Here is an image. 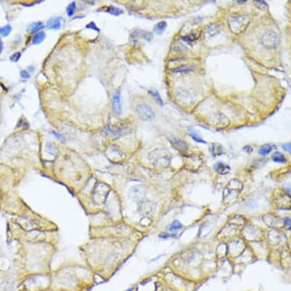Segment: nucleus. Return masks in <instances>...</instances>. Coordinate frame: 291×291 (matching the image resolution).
<instances>
[{
  "label": "nucleus",
  "mask_w": 291,
  "mask_h": 291,
  "mask_svg": "<svg viewBox=\"0 0 291 291\" xmlns=\"http://www.w3.org/2000/svg\"><path fill=\"white\" fill-rule=\"evenodd\" d=\"M250 22V17L248 15H233L228 19V25L230 31L235 35L242 33Z\"/></svg>",
  "instance_id": "obj_1"
},
{
  "label": "nucleus",
  "mask_w": 291,
  "mask_h": 291,
  "mask_svg": "<svg viewBox=\"0 0 291 291\" xmlns=\"http://www.w3.org/2000/svg\"><path fill=\"white\" fill-rule=\"evenodd\" d=\"M172 155L166 149H156L151 152L149 155L150 162L157 167L166 168L169 166Z\"/></svg>",
  "instance_id": "obj_2"
},
{
  "label": "nucleus",
  "mask_w": 291,
  "mask_h": 291,
  "mask_svg": "<svg viewBox=\"0 0 291 291\" xmlns=\"http://www.w3.org/2000/svg\"><path fill=\"white\" fill-rule=\"evenodd\" d=\"M280 42V37L274 31H268L261 37V44L268 49L277 47Z\"/></svg>",
  "instance_id": "obj_3"
},
{
  "label": "nucleus",
  "mask_w": 291,
  "mask_h": 291,
  "mask_svg": "<svg viewBox=\"0 0 291 291\" xmlns=\"http://www.w3.org/2000/svg\"><path fill=\"white\" fill-rule=\"evenodd\" d=\"M136 112L139 119L142 121H149L155 117V113L152 108L145 103L139 104L136 108Z\"/></svg>",
  "instance_id": "obj_4"
},
{
  "label": "nucleus",
  "mask_w": 291,
  "mask_h": 291,
  "mask_svg": "<svg viewBox=\"0 0 291 291\" xmlns=\"http://www.w3.org/2000/svg\"><path fill=\"white\" fill-rule=\"evenodd\" d=\"M169 140L170 141L174 147L178 150L181 151V152H186L188 150V144L183 139L176 136H171L169 137Z\"/></svg>",
  "instance_id": "obj_5"
},
{
  "label": "nucleus",
  "mask_w": 291,
  "mask_h": 291,
  "mask_svg": "<svg viewBox=\"0 0 291 291\" xmlns=\"http://www.w3.org/2000/svg\"><path fill=\"white\" fill-rule=\"evenodd\" d=\"M121 91L117 90L114 92L112 96V108L113 111L116 114L120 115L122 111V107H121Z\"/></svg>",
  "instance_id": "obj_6"
},
{
  "label": "nucleus",
  "mask_w": 291,
  "mask_h": 291,
  "mask_svg": "<svg viewBox=\"0 0 291 291\" xmlns=\"http://www.w3.org/2000/svg\"><path fill=\"white\" fill-rule=\"evenodd\" d=\"M221 28L216 24H210L205 28V36L207 38H212L220 33Z\"/></svg>",
  "instance_id": "obj_7"
},
{
  "label": "nucleus",
  "mask_w": 291,
  "mask_h": 291,
  "mask_svg": "<svg viewBox=\"0 0 291 291\" xmlns=\"http://www.w3.org/2000/svg\"><path fill=\"white\" fill-rule=\"evenodd\" d=\"M130 38L133 39V41H137L138 38H143V39L146 40L148 41H150L153 38V35H152V33L148 32H145V31H139V30H136L135 32H133V33L131 34V36Z\"/></svg>",
  "instance_id": "obj_8"
},
{
  "label": "nucleus",
  "mask_w": 291,
  "mask_h": 291,
  "mask_svg": "<svg viewBox=\"0 0 291 291\" xmlns=\"http://www.w3.org/2000/svg\"><path fill=\"white\" fill-rule=\"evenodd\" d=\"M213 170L219 175H227L230 172V167L222 162H217L213 165Z\"/></svg>",
  "instance_id": "obj_9"
},
{
  "label": "nucleus",
  "mask_w": 291,
  "mask_h": 291,
  "mask_svg": "<svg viewBox=\"0 0 291 291\" xmlns=\"http://www.w3.org/2000/svg\"><path fill=\"white\" fill-rule=\"evenodd\" d=\"M145 190L142 187H133L130 191V197L133 200H136L137 199H142L145 195Z\"/></svg>",
  "instance_id": "obj_10"
},
{
  "label": "nucleus",
  "mask_w": 291,
  "mask_h": 291,
  "mask_svg": "<svg viewBox=\"0 0 291 291\" xmlns=\"http://www.w3.org/2000/svg\"><path fill=\"white\" fill-rule=\"evenodd\" d=\"M47 26L51 30H58L61 28V18L60 17H54L49 19Z\"/></svg>",
  "instance_id": "obj_11"
},
{
  "label": "nucleus",
  "mask_w": 291,
  "mask_h": 291,
  "mask_svg": "<svg viewBox=\"0 0 291 291\" xmlns=\"http://www.w3.org/2000/svg\"><path fill=\"white\" fill-rule=\"evenodd\" d=\"M210 152L214 157L224 154L223 147L219 143H212L210 146Z\"/></svg>",
  "instance_id": "obj_12"
},
{
  "label": "nucleus",
  "mask_w": 291,
  "mask_h": 291,
  "mask_svg": "<svg viewBox=\"0 0 291 291\" xmlns=\"http://www.w3.org/2000/svg\"><path fill=\"white\" fill-rule=\"evenodd\" d=\"M44 28V24L42 23V22H35V23H32L31 25H28V27L27 28V31L29 33H38V32L41 30H42L43 28Z\"/></svg>",
  "instance_id": "obj_13"
},
{
  "label": "nucleus",
  "mask_w": 291,
  "mask_h": 291,
  "mask_svg": "<svg viewBox=\"0 0 291 291\" xmlns=\"http://www.w3.org/2000/svg\"><path fill=\"white\" fill-rule=\"evenodd\" d=\"M167 28V23L166 22H160L155 25L154 27V32L156 34L159 35H162Z\"/></svg>",
  "instance_id": "obj_14"
},
{
  "label": "nucleus",
  "mask_w": 291,
  "mask_h": 291,
  "mask_svg": "<svg viewBox=\"0 0 291 291\" xmlns=\"http://www.w3.org/2000/svg\"><path fill=\"white\" fill-rule=\"evenodd\" d=\"M272 160L274 162L277 163H282V164H284L287 162L286 159L285 158L284 156L280 152H275L274 154L272 155Z\"/></svg>",
  "instance_id": "obj_15"
},
{
  "label": "nucleus",
  "mask_w": 291,
  "mask_h": 291,
  "mask_svg": "<svg viewBox=\"0 0 291 291\" xmlns=\"http://www.w3.org/2000/svg\"><path fill=\"white\" fill-rule=\"evenodd\" d=\"M104 9H105V12H106L109 13V14L114 16H119L120 15L123 14L122 10L117 8V7L115 6H113V5H110V6L106 7V8H105Z\"/></svg>",
  "instance_id": "obj_16"
},
{
  "label": "nucleus",
  "mask_w": 291,
  "mask_h": 291,
  "mask_svg": "<svg viewBox=\"0 0 291 291\" xmlns=\"http://www.w3.org/2000/svg\"><path fill=\"white\" fill-rule=\"evenodd\" d=\"M272 146L270 144H265V145L261 146L260 147L259 150H258V154L261 156H266L268 155L270 152L272 151Z\"/></svg>",
  "instance_id": "obj_17"
},
{
  "label": "nucleus",
  "mask_w": 291,
  "mask_h": 291,
  "mask_svg": "<svg viewBox=\"0 0 291 291\" xmlns=\"http://www.w3.org/2000/svg\"><path fill=\"white\" fill-rule=\"evenodd\" d=\"M149 92V94L150 95L152 96V98H153L154 100L156 101V102L158 105H163L162 99V98H161V96H160L159 93L158 92L156 91V90L150 89V90H149V92Z\"/></svg>",
  "instance_id": "obj_18"
},
{
  "label": "nucleus",
  "mask_w": 291,
  "mask_h": 291,
  "mask_svg": "<svg viewBox=\"0 0 291 291\" xmlns=\"http://www.w3.org/2000/svg\"><path fill=\"white\" fill-rule=\"evenodd\" d=\"M46 38V34L44 33V32H41L37 33L35 36L33 37V39H32V43L33 44H39L45 39Z\"/></svg>",
  "instance_id": "obj_19"
},
{
  "label": "nucleus",
  "mask_w": 291,
  "mask_h": 291,
  "mask_svg": "<svg viewBox=\"0 0 291 291\" xmlns=\"http://www.w3.org/2000/svg\"><path fill=\"white\" fill-rule=\"evenodd\" d=\"M199 38V35H197L196 32H192V33L189 34L188 35L182 37V40L185 42L187 43H192L195 41L197 38Z\"/></svg>",
  "instance_id": "obj_20"
},
{
  "label": "nucleus",
  "mask_w": 291,
  "mask_h": 291,
  "mask_svg": "<svg viewBox=\"0 0 291 291\" xmlns=\"http://www.w3.org/2000/svg\"><path fill=\"white\" fill-rule=\"evenodd\" d=\"M190 136L193 138V139L195 141H197V142H200V143H206V141L203 140V138L198 134L197 132H196L195 130H193L191 129V132H190Z\"/></svg>",
  "instance_id": "obj_21"
},
{
  "label": "nucleus",
  "mask_w": 291,
  "mask_h": 291,
  "mask_svg": "<svg viewBox=\"0 0 291 291\" xmlns=\"http://www.w3.org/2000/svg\"><path fill=\"white\" fill-rule=\"evenodd\" d=\"M254 4L258 9L261 11H267L268 9V5L265 1H254Z\"/></svg>",
  "instance_id": "obj_22"
},
{
  "label": "nucleus",
  "mask_w": 291,
  "mask_h": 291,
  "mask_svg": "<svg viewBox=\"0 0 291 291\" xmlns=\"http://www.w3.org/2000/svg\"><path fill=\"white\" fill-rule=\"evenodd\" d=\"M12 28L10 25H5V26L0 28V35L3 37H7L11 33Z\"/></svg>",
  "instance_id": "obj_23"
},
{
  "label": "nucleus",
  "mask_w": 291,
  "mask_h": 291,
  "mask_svg": "<svg viewBox=\"0 0 291 291\" xmlns=\"http://www.w3.org/2000/svg\"><path fill=\"white\" fill-rule=\"evenodd\" d=\"M182 228V223H181L179 221L175 220L173 222H172V225L169 227V231L172 232V231H176V230H179Z\"/></svg>",
  "instance_id": "obj_24"
},
{
  "label": "nucleus",
  "mask_w": 291,
  "mask_h": 291,
  "mask_svg": "<svg viewBox=\"0 0 291 291\" xmlns=\"http://www.w3.org/2000/svg\"><path fill=\"white\" fill-rule=\"evenodd\" d=\"M75 2H72L68 5L67 8H66V13H67L68 16L69 17H72L73 15L74 12H75Z\"/></svg>",
  "instance_id": "obj_25"
},
{
  "label": "nucleus",
  "mask_w": 291,
  "mask_h": 291,
  "mask_svg": "<svg viewBox=\"0 0 291 291\" xmlns=\"http://www.w3.org/2000/svg\"><path fill=\"white\" fill-rule=\"evenodd\" d=\"M193 69H194V67H192V66H182L179 68H177V69H175V71H176V72H190V71L193 70Z\"/></svg>",
  "instance_id": "obj_26"
},
{
  "label": "nucleus",
  "mask_w": 291,
  "mask_h": 291,
  "mask_svg": "<svg viewBox=\"0 0 291 291\" xmlns=\"http://www.w3.org/2000/svg\"><path fill=\"white\" fill-rule=\"evenodd\" d=\"M21 56H22V53H21L20 52H17V53H14V54L10 57V60L12 62H18L19 60V59L21 58Z\"/></svg>",
  "instance_id": "obj_27"
},
{
  "label": "nucleus",
  "mask_w": 291,
  "mask_h": 291,
  "mask_svg": "<svg viewBox=\"0 0 291 291\" xmlns=\"http://www.w3.org/2000/svg\"><path fill=\"white\" fill-rule=\"evenodd\" d=\"M85 28H88V29H93V30L96 31V32H100V30H99V28H98L97 26H96L95 23H94V22H90V23L89 24V25H86Z\"/></svg>",
  "instance_id": "obj_28"
},
{
  "label": "nucleus",
  "mask_w": 291,
  "mask_h": 291,
  "mask_svg": "<svg viewBox=\"0 0 291 291\" xmlns=\"http://www.w3.org/2000/svg\"><path fill=\"white\" fill-rule=\"evenodd\" d=\"M47 149H48V152H49V153L50 154H52V155H53V154L55 153V148H54V146H53V145H52L51 143H47Z\"/></svg>",
  "instance_id": "obj_29"
},
{
  "label": "nucleus",
  "mask_w": 291,
  "mask_h": 291,
  "mask_svg": "<svg viewBox=\"0 0 291 291\" xmlns=\"http://www.w3.org/2000/svg\"><path fill=\"white\" fill-rule=\"evenodd\" d=\"M282 148H283V150L286 151V152H290L291 146H290V143H289V142L287 144H283V145L282 146Z\"/></svg>",
  "instance_id": "obj_30"
},
{
  "label": "nucleus",
  "mask_w": 291,
  "mask_h": 291,
  "mask_svg": "<svg viewBox=\"0 0 291 291\" xmlns=\"http://www.w3.org/2000/svg\"><path fill=\"white\" fill-rule=\"evenodd\" d=\"M21 77L23 79H28L30 77V74L28 73L27 71L25 70H22L21 71Z\"/></svg>",
  "instance_id": "obj_31"
},
{
  "label": "nucleus",
  "mask_w": 291,
  "mask_h": 291,
  "mask_svg": "<svg viewBox=\"0 0 291 291\" xmlns=\"http://www.w3.org/2000/svg\"><path fill=\"white\" fill-rule=\"evenodd\" d=\"M243 150H244L245 152H248V153H252V151H253V148H252V146H246L243 148Z\"/></svg>",
  "instance_id": "obj_32"
},
{
  "label": "nucleus",
  "mask_w": 291,
  "mask_h": 291,
  "mask_svg": "<svg viewBox=\"0 0 291 291\" xmlns=\"http://www.w3.org/2000/svg\"><path fill=\"white\" fill-rule=\"evenodd\" d=\"M52 133H53V134L54 135V136H56V137L57 138V139H60V140L65 141L64 137H63V136H62L61 134H60V133H56V132H54V131H53V132H52Z\"/></svg>",
  "instance_id": "obj_33"
},
{
  "label": "nucleus",
  "mask_w": 291,
  "mask_h": 291,
  "mask_svg": "<svg viewBox=\"0 0 291 291\" xmlns=\"http://www.w3.org/2000/svg\"><path fill=\"white\" fill-rule=\"evenodd\" d=\"M284 225L286 227H288V229H290V219L289 217L285 218Z\"/></svg>",
  "instance_id": "obj_34"
},
{
  "label": "nucleus",
  "mask_w": 291,
  "mask_h": 291,
  "mask_svg": "<svg viewBox=\"0 0 291 291\" xmlns=\"http://www.w3.org/2000/svg\"><path fill=\"white\" fill-rule=\"evenodd\" d=\"M2 49H3V44H2V39H1V38H0V53H2Z\"/></svg>",
  "instance_id": "obj_35"
},
{
  "label": "nucleus",
  "mask_w": 291,
  "mask_h": 291,
  "mask_svg": "<svg viewBox=\"0 0 291 291\" xmlns=\"http://www.w3.org/2000/svg\"><path fill=\"white\" fill-rule=\"evenodd\" d=\"M132 290H133V288H130V289H127V290H126V291H132Z\"/></svg>",
  "instance_id": "obj_36"
}]
</instances>
